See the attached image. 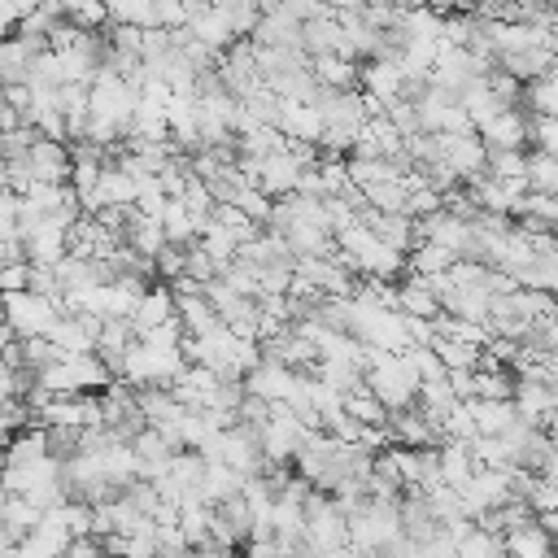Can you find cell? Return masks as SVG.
I'll use <instances>...</instances> for the list:
<instances>
[{
	"instance_id": "obj_31",
	"label": "cell",
	"mask_w": 558,
	"mask_h": 558,
	"mask_svg": "<svg viewBox=\"0 0 558 558\" xmlns=\"http://www.w3.org/2000/svg\"><path fill=\"white\" fill-rule=\"evenodd\" d=\"M105 13L113 26H153V0H105Z\"/></svg>"
},
{
	"instance_id": "obj_36",
	"label": "cell",
	"mask_w": 558,
	"mask_h": 558,
	"mask_svg": "<svg viewBox=\"0 0 558 558\" xmlns=\"http://www.w3.org/2000/svg\"><path fill=\"white\" fill-rule=\"evenodd\" d=\"M26 288H31V262H13V266H0V296L26 292Z\"/></svg>"
},
{
	"instance_id": "obj_20",
	"label": "cell",
	"mask_w": 558,
	"mask_h": 558,
	"mask_svg": "<svg viewBox=\"0 0 558 558\" xmlns=\"http://www.w3.org/2000/svg\"><path fill=\"white\" fill-rule=\"evenodd\" d=\"M554 61H558V57H554L549 48H523V52H506V57H497V70H506L510 78H519V83L527 87V83H536Z\"/></svg>"
},
{
	"instance_id": "obj_45",
	"label": "cell",
	"mask_w": 558,
	"mask_h": 558,
	"mask_svg": "<svg viewBox=\"0 0 558 558\" xmlns=\"http://www.w3.org/2000/svg\"><path fill=\"white\" fill-rule=\"evenodd\" d=\"M0 9H9V0H0ZM13 22H17V17H13Z\"/></svg>"
},
{
	"instance_id": "obj_3",
	"label": "cell",
	"mask_w": 558,
	"mask_h": 558,
	"mask_svg": "<svg viewBox=\"0 0 558 558\" xmlns=\"http://www.w3.org/2000/svg\"><path fill=\"white\" fill-rule=\"evenodd\" d=\"M310 440V427L279 401V405H270V414H266V423L257 427V445H262V458L270 462V466H283V462H292L296 458V449Z\"/></svg>"
},
{
	"instance_id": "obj_11",
	"label": "cell",
	"mask_w": 558,
	"mask_h": 558,
	"mask_svg": "<svg viewBox=\"0 0 558 558\" xmlns=\"http://www.w3.org/2000/svg\"><path fill=\"white\" fill-rule=\"evenodd\" d=\"M388 432H392V445H405V449H436V440H440L436 423L418 405L388 414Z\"/></svg>"
},
{
	"instance_id": "obj_34",
	"label": "cell",
	"mask_w": 558,
	"mask_h": 558,
	"mask_svg": "<svg viewBox=\"0 0 558 558\" xmlns=\"http://www.w3.org/2000/svg\"><path fill=\"white\" fill-rule=\"evenodd\" d=\"M183 266H187V248H183V244H166V248L153 257V275H161L166 283H170V279H179V275H183Z\"/></svg>"
},
{
	"instance_id": "obj_28",
	"label": "cell",
	"mask_w": 558,
	"mask_h": 558,
	"mask_svg": "<svg viewBox=\"0 0 558 558\" xmlns=\"http://www.w3.org/2000/svg\"><path fill=\"white\" fill-rule=\"evenodd\" d=\"M427 349L440 357L445 371H480V362H484V349L462 344V340H445V336H436Z\"/></svg>"
},
{
	"instance_id": "obj_18",
	"label": "cell",
	"mask_w": 558,
	"mask_h": 558,
	"mask_svg": "<svg viewBox=\"0 0 558 558\" xmlns=\"http://www.w3.org/2000/svg\"><path fill=\"white\" fill-rule=\"evenodd\" d=\"M397 314H410V318H440L445 310H440V301L427 292V283L418 279V275H405L401 283H397Z\"/></svg>"
},
{
	"instance_id": "obj_4",
	"label": "cell",
	"mask_w": 558,
	"mask_h": 558,
	"mask_svg": "<svg viewBox=\"0 0 558 558\" xmlns=\"http://www.w3.org/2000/svg\"><path fill=\"white\" fill-rule=\"evenodd\" d=\"M61 318V310L48 301V296H35V292H13L4 296V327L17 336V340H35L52 331V323Z\"/></svg>"
},
{
	"instance_id": "obj_39",
	"label": "cell",
	"mask_w": 558,
	"mask_h": 558,
	"mask_svg": "<svg viewBox=\"0 0 558 558\" xmlns=\"http://www.w3.org/2000/svg\"><path fill=\"white\" fill-rule=\"evenodd\" d=\"M536 475H541L545 484H554V488H558V453H549V458L536 466Z\"/></svg>"
},
{
	"instance_id": "obj_32",
	"label": "cell",
	"mask_w": 558,
	"mask_h": 558,
	"mask_svg": "<svg viewBox=\"0 0 558 558\" xmlns=\"http://www.w3.org/2000/svg\"><path fill=\"white\" fill-rule=\"evenodd\" d=\"M458 558H506V549H501V536H493L484 527H471L458 541Z\"/></svg>"
},
{
	"instance_id": "obj_44",
	"label": "cell",
	"mask_w": 558,
	"mask_h": 558,
	"mask_svg": "<svg viewBox=\"0 0 558 558\" xmlns=\"http://www.w3.org/2000/svg\"><path fill=\"white\" fill-rule=\"evenodd\" d=\"M0 327H4V296H0Z\"/></svg>"
},
{
	"instance_id": "obj_9",
	"label": "cell",
	"mask_w": 558,
	"mask_h": 558,
	"mask_svg": "<svg viewBox=\"0 0 558 558\" xmlns=\"http://www.w3.org/2000/svg\"><path fill=\"white\" fill-rule=\"evenodd\" d=\"M405 87L401 78V65L392 57H375V61H357V92L362 96H375V100H397Z\"/></svg>"
},
{
	"instance_id": "obj_47",
	"label": "cell",
	"mask_w": 558,
	"mask_h": 558,
	"mask_svg": "<svg viewBox=\"0 0 558 558\" xmlns=\"http://www.w3.org/2000/svg\"><path fill=\"white\" fill-rule=\"evenodd\" d=\"M554 388H558V379H554Z\"/></svg>"
},
{
	"instance_id": "obj_19",
	"label": "cell",
	"mask_w": 558,
	"mask_h": 558,
	"mask_svg": "<svg viewBox=\"0 0 558 558\" xmlns=\"http://www.w3.org/2000/svg\"><path fill=\"white\" fill-rule=\"evenodd\" d=\"M174 318L183 323V336H209L218 327V314L201 292H179L174 296Z\"/></svg>"
},
{
	"instance_id": "obj_2",
	"label": "cell",
	"mask_w": 558,
	"mask_h": 558,
	"mask_svg": "<svg viewBox=\"0 0 558 558\" xmlns=\"http://www.w3.org/2000/svg\"><path fill=\"white\" fill-rule=\"evenodd\" d=\"M135 105H140V92L126 83V78H118L113 70H96V78L87 83V118H100V122H113L122 135H126V126H131V118H135Z\"/></svg>"
},
{
	"instance_id": "obj_35",
	"label": "cell",
	"mask_w": 558,
	"mask_h": 558,
	"mask_svg": "<svg viewBox=\"0 0 558 558\" xmlns=\"http://www.w3.org/2000/svg\"><path fill=\"white\" fill-rule=\"evenodd\" d=\"M183 22H187L183 0H153V26H161V31H179Z\"/></svg>"
},
{
	"instance_id": "obj_30",
	"label": "cell",
	"mask_w": 558,
	"mask_h": 558,
	"mask_svg": "<svg viewBox=\"0 0 558 558\" xmlns=\"http://www.w3.org/2000/svg\"><path fill=\"white\" fill-rule=\"evenodd\" d=\"M527 192H541V196H558V157L549 153H527Z\"/></svg>"
},
{
	"instance_id": "obj_46",
	"label": "cell",
	"mask_w": 558,
	"mask_h": 558,
	"mask_svg": "<svg viewBox=\"0 0 558 558\" xmlns=\"http://www.w3.org/2000/svg\"><path fill=\"white\" fill-rule=\"evenodd\" d=\"M549 558H558V554H549Z\"/></svg>"
},
{
	"instance_id": "obj_6",
	"label": "cell",
	"mask_w": 558,
	"mask_h": 558,
	"mask_svg": "<svg viewBox=\"0 0 558 558\" xmlns=\"http://www.w3.org/2000/svg\"><path fill=\"white\" fill-rule=\"evenodd\" d=\"M475 135L488 153H523L527 148V109H501Z\"/></svg>"
},
{
	"instance_id": "obj_43",
	"label": "cell",
	"mask_w": 558,
	"mask_h": 558,
	"mask_svg": "<svg viewBox=\"0 0 558 558\" xmlns=\"http://www.w3.org/2000/svg\"><path fill=\"white\" fill-rule=\"evenodd\" d=\"M4 558H26V554H22V545H13V549H9Z\"/></svg>"
},
{
	"instance_id": "obj_13",
	"label": "cell",
	"mask_w": 558,
	"mask_h": 558,
	"mask_svg": "<svg viewBox=\"0 0 558 558\" xmlns=\"http://www.w3.org/2000/svg\"><path fill=\"white\" fill-rule=\"evenodd\" d=\"M248 39H253L257 48H301V17H296L292 9L262 13Z\"/></svg>"
},
{
	"instance_id": "obj_17",
	"label": "cell",
	"mask_w": 558,
	"mask_h": 558,
	"mask_svg": "<svg viewBox=\"0 0 558 558\" xmlns=\"http://www.w3.org/2000/svg\"><path fill=\"white\" fill-rule=\"evenodd\" d=\"M501 549H506V558H549L554 554V541H549V532L536 519H527L523 527H514V532L501 536Z\"/></svg>"
},
{
	"instance_id": "obj_23",
	"label": "cell",
	"mask_w": 558,
	"mask_h": 558,
	"mask_svg": "<svg viewBox=\"0 0 558 558\" xmlns=\"http://www.w3.org/2000/svg\"><path fill=\"white\" fill-rule=\"evenodd\" d=\"M39 519H44V510H39V506H31L26 497H13V493H9V497L0 501V527H4V532H9L13 541L31 536Z\"/></svg>"
},
{
	"instance_id": "obj_37",
	"label": "cell",
	"mask_w": 558,
	"mask_h": 558,
	"mask_svg": "<svg viewBox=\"0 0 558 558\" xmlns=\"http://www.w3.org/2000/svg\"><path fill=\"white\" fill-rule=\"evenodd\" d=\"M17 235V196L9 187H0V240Z\"/></svg>"
},
{
	"instance_id": "obj_38",
	"label": "cell",
	"mask_w": 558,
	"mask_h": 558,
	"mask_svg": "<svg viewBox=\"0 0 558 558\" xmlns=\"http://www.w3.org/2000/svg\"><path fill=\"white\" fill-rule=\"evenodd\" d=\"M13 262H26L22 235H4V240H0V266H13Z\"/></svg>"
},
{
	"instance_id": "obj_29",
	"label": "cell",
	"mask_w": 558,
	"mask_h": 558,
	"mask_svg": "<svg viewBox=\"0 0 558 558\" xmlns=\"http://www.w3.org/2000/svg\"><path fill=\"white\" fill-rule=\"evenodd\" d=\"M340 405H344V414H349V418H357L362 427H384V423H388V410L379 405V397H375L366 384H362V388H353V392H344V401H340Z\"/></svg>"
},
{
	"instance_id": "obj_7",
	"label": "cell",
	"mask_w": 558,
	"mask_h": 558,
	"mask_svg": "<svg viewBox=\"0 0 558 558\" xmlns=\"http://www.w3.org/2000/svg\"><path fill=\"white\" fill-rule=\"evenodd\" d=\"M296 375H301V371H292V366H283V362H275V357H262V362L244 375V392H248V397H262V401H270V405H279V401H288Z\"/></svg>"
},
{
	"instance_id": "obj_25",
	"label": "cell",
	"mask_w": 558,
	"mask_h": 558,
	"mask_svg": "<svg viewBox=\"0 0 558 558\" xmlns=\"http://www.w3.org/2000/svg\"><path fill=\"white\" fill-rule=\"evenodd\" d=\"M519 288L527 292H554L558 296V253H536L519 275H514Z\"/></svg>"
},
{
	"instance_id": "obj_5",
	"label": "cell",
	"mask_w": 558,
	"mask_h": 558,
	"mask_svg": "<svg viewBox=\"0 0 558 558\" xmlns=\"http://www.w3.org/2000/svg\"><path fill=\"white\" fill-rule=\"evenodd\" d=\"M100 323L96 314H61L48 331V340L57 344V353L65 357H78V353H96V340H100Z\"/></svg>"
},
{
	"instance_id": "obj_16",
	"label": "cell",
	"mask_w": 558,
	"mask_h": 558,
	"mask_svg": "<svg viewBox=\"0 0 558 558\" xmlns=\"http://www.w3.org/2000/svg\"><path fill=\"white\" fill-rule=\"evenodd\" d=\"M39 52H48V48H35V44L9 35V39L0 44V83H4V87H9V83H26Z\"/></svg>"
},
{
	"instance_id": "obj_24",
	"label": "cell",
	"mask_w": 558,
	"mask_h": 558,
	"mask_svg": "<svg viewBox=\"0 0 558 558\" xmlns=\"http://www.w3.org/2000/svg\"><path fill=\"white\" fill-rule=\"evenodd\" d=\"M96 205L100 209H109V205H135V179L126 170H118V166H105L100 170V183H96Z\"/></svg>"
},
{
	"instance_id": "obj_21",
	"label": "cell",
	"mask_w": 558,
	"mask_h": 558,
	"mask_svg": "<svg viewBox=\"0 0 558 558\" xmlns=\"http://www.w3.org/2000/svg\"><path fill=\"white\" fill-rule=\"evenodd\" d=\"M466 410H471V423H475V436H501L514 418H519V410H514V401H466Z\"/></svg>"
},
{
	"instance_id": "obj_26",
	"label": "cell",
	"mask_w": 558,
	"mask_h": 558,
	"mask_svg": "<svg viewBox=\"0 0 558 558\" xmlns=\"http://www.w3.org/2000/svg\"><path fill=\"white\" fill-rule=\"evenodd\" d=\"M458 257L449 253V248H440V244H432V240H418L410 253H405V275H440V270H449Z\"/></svg>"
},
{
	"instance_id": "obj_1",
	"label": "cell",
	"mask_w": 558,
	"mask_h": 558,
	"mask_svg": "<svg viewBox=\"0 0 558 558\" xmlns=\"http://www.w3.org/2000/svg\"><path fill=\"white\" fill-rule=\"evenodd\" d=\"M35 384L52 397H83L87 388H109L113 375L96 353H78V357H57L52 366H44Z\"/></svg>"
},
{
	"instance_id": "obj_12",
	"label": "cell",
	"mask_w": 558,
	"mask_h": 558,
	"mask_svg": "<svg viewBox=\"0 0 558 558\" xmlns=\"http://www.w3.org/2000/svg\"><path fill=\"white\" fill-rule=\"evenodd\" d=\"M17 545H22L26 558H61V554L74 545V536L65 532V523L57 519V510H44V519L35 523V532L22 536Z\"/></svg>"
},
{
	"instance_id": "obj_8",
	"label": "cell",
	"mask_w": 558,
	"mask_h": 558,
	"mask_svg": "<svg viewBox=\"0 0 558 558\" xmlns=\"http://www.w3.org/2000/svg\"><path fill=\"white\" fill-rule=\"evenodd\" d=\"M22 161H26L35 183H70V144H57V140L39 135Z\"/></svg>"
},
{
	"instance_id": "obj_40",
	"label": "cell",
	"mask_w": 558,
	"mask_h": 558,
	"mask_svg": "<svg viewBox=\"0 0 558 558\" xmlns=\"http://www.w3.org/2000/svg\"><path fill=\"white\" fill-rule=\"evenodd\" d=\"M536 523L549 532V541H554V549H558V510H545V514H536Z\"/></svg>"
},
{
	"instance_id": "obj_41",
	"label": "cell",
	"mask_w": 558,
	"mask_h": 558,
	"mask_svg": "<svg viewBox=\"0 0 558 558\" xmlns=\"http://www.w3.org/2000/svg\"><path fill=\"white\" fill-rule=\"evenodd\" d=\"M541 432H545V440H549V449L558 453V410H554V414L545 418V427H541Z\"/></svg>"
},
{
	"instance_id": "obj_14",
	"label": "cell",
	"mask_w": 558,
	"mask_h": 558,
	"mask_svg": "<svg viewBox=\"0 0 558 558\" xmlns=\"http://www.w3.org/2000/svg\"><path fill=\"white\" fill-rule=\"evenodd\" d=\"M174 318V292L166 288V283H157V288H148L144 296H140V305H135V314L126 318L131 323V331H135V340L140 336H148L153 327H161V323H170Z\"/></svg>"
},
{
	"instance_id": "obj_22",
	"label": "cell",
	"mask_w": 558,
	"mask_h": 558,
	"mask_svg": "<svg viewBox=\"0 0 558 558\" xmlns=\"http://www.w3.org/2000/svg\"><path fill=\"white\" fill-rule=\"evenodd\" d=\"M436 471H440V484H445V488H462V484L471 480V471H475L471 449L458 445V440H445V445L436 449Z\"/></svg>"
},
{
	"instance_id": "obj_42",
	"label": "cell",
	"mask_w": 558,
	"mask_h": 558,
	"mask_svg": "<svg viewBox=\"0 0 558 558\" xmlns=\"http://www.w3.org/2000/svg\"><path fill=\"white\" fill-rule=\"evenodd\" d=\"M13 26H17V22H13V13H9V9H0V44L13 35Z\"/></svg>"
},
{
	"instance_id": "obj_33",
	"label": "cell",
	"mask_w": 558,
	"mask_h": 558,
	"mask_svg": "<svg viewBox=\"0 0 558 558\" xmlns=\"http://www.w3.org/2000/svg\"><path fill=\"white\" fill-rule=\"evenodd\" d=\"M484 170L493 179H527V153H488Z\"/></svg>"
},
{
	"instance_id": "obj_15",
	"label": "cell",
	"mask_w": 558,
	"mask_h": 558,
	"mask_svg": "<svg viewBox=\"0 0 558 558\" xmlns=\"http://www.w3.org/2000/svg\"><path fill=\"white\" fill-rule=\"evenodd\" d=\"M310 74L318 78V87H331V92H357V61H349V57L318 52V57H310Z\"/></svg>"
},
{
	"instance_id": "obj_27",
	"label": "cell",
	"mask_w": 558,
	"mask_h": 558,
	"mask_svg": "<svg viewBox=\"0 0 558 558\" xmlns=\"http://www.w3.org/2000/svg\"><path fill=\"white\" fill-rule=\"evenodd\" d=\"M488 292L480 288V283H471V288H458L440 310L445 314H453V318H466V323H488Z\"/></svg>"
},
{
	"instance_id": "obj_10",
	"label": "cell",
	"mask_w": 558,
	"mask_h": 558,
	"mask_svg": "<svg viewBox=\"0 0 558 558\" xmlns=\"http://www.w3.org/2000/svg\"><path fill=\"white\" fill-rule=\"evenodd\" d=\"M296 179H301V161L292 157V148H279L270 157H262V170H257V192L279 201L288 192H296Z\"/></svg>"
}]
</instances>
